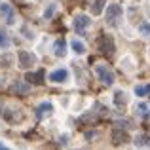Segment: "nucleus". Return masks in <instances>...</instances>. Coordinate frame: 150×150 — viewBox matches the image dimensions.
<instances>
[{"label": "nucleus", "instance_id": "9b49d317", "mask_svg": "<svg viewBox=\"0 0 150 150\" xmlns=\"http://www.w3.org/2000/svg\"><path fill=\"white\" fill-rule=\"evenodd\" d=\"M4 118H6L8 122H21L23 120V114L19 112V110L8 108V110H4Z\"/></svg>", "mask_w": 150, "mask_h": 150}, {"label": "nucleus", "instance_id": "9d476101", "mask_svg": "<svg viewBox=\"0 0 150 150\" xmlns=\"http://www.w3.org/2000/svg\"><path fill=\"white\" fill-rule=\"evenodd\" d=\"M25 80H27V84L40 86L42 82H44V70H38V72H27Z\"/></svg>", "mask_w": 150, "mask_h": 150}, {"label": "nucleus", "instance_id": "1a4fd4ad", "mask_svg": "<svg viewBox=\"0 0 150 150\" xmlns=\"http://www.w3.org/2000/svg\"><path fill=\"white\" fill-rule=\"evenodd\" d=\"M51 112H53V105H51V103H40L38 108H36V116L40 118V120L51 116Z\"/></svg>", "mask_w": 150, "mask_h": 150}, {"label": "nucleus", "instance_id": "f8f14e48", "mask_svg": "<svg viewBox=\"0 0 150 150\" xmlns=\"http://www.w3.org/2000/svg\"><path fill=\"white\" fill-rule=\"evenodd\" d=\"M53 53H55V57H65V55H67V44H65V40H63V38L55 42Z\"/></svg>", "mask_w": 150, "mask_h": 150}, {"label": "nucleus", "instance_id": "6ab92c4d", "mask_svg": "<svg viewBox=\"0 0 150 150\" xmlns=\"http://www.w3.org/2000/svg\"><path fill=\"white\" fill-rule=\"evenodd\" d=\"M4 48H10V38H8L6 30H0V50Z\"/></svg>", "mask_w": 150, "mask_h": 150}, {"label": "nucleus", "instance_id": "2eb2a0df", "mask_svg": "<svg viewBox=\"0 0 150 150\" xmlns=\"http://www.w3.org/2000/svg\"><path fill=\"white\" fill-rule=\"evenodd\" d=\"M70 46H72L74 53H78V55H82V53H84V51H86V46H84V42L76 40V38H74V40L70 42Z\"/></svg>", "mask_w": 150, "mask_h": 150}, {"label": "nucleus", "instance_id": "0eeeda50", "mask_svg": "<svg viewBox=\"0 0 150 150\" xmlns=\"http://www.w3.org/2000/svg\"><path fill=\"white\" fill-rule=\"evenodd\" d=\"M0 15H4V19H6V23H13L15 21V13H13V8L10 6V4L6 2H0Z\"/></svg>", "mask_w": 150, "mask_h": 150}, {"label": "nucleus", "instance_id": "dca6fc26", "mask_svg": "<svg viewBox=\"0 0 150 150\" xmlns=\"http://www.w3.org/2000/svg\"><path fill=\"white\" fill-rule=\"evenodd\" d=\"M114 103H116V106H124L125 103H127V95H125L124 91H118L116 95H114Z\"/></svg>", "mask_w": 150, "mask_h": 150}, {"label": "nucleus", "instance_id": "f03ea898", "mask_svg": "<svg viewBox=\"0 0 150 150\" xmlns=\"http://www.w3.org/2000/svg\"><path fill=\"white\" fill-rule=\"evenodd\" d=\"M95 74L105 86H112L114 84V72L106 65H97L95 67Z\"/></svg>", "mask_w": 150, "mask_h": 150}, {"label": "nucleus", "instance_id": "5701e85b", "mask_svg": "<svg viewBox=\"0 0 150 150\" xmlns=\"http://www.w3.org/2000/svg\"><path fill=\"white\" fill-rule=\"evenodd\" d=\"M116 125H120V127H129V122H116Z\"/></svg>", "mask_w": 150, "mask_h": 150}, {"label": "nucleus", "instance_id": "423d86ee", "mask_svg": "<svg viewBox=\"0 0 150 150\" xmlns=\"http://www.w3.org/2000/svg\"><path fill=\"white\" fill-rule=\"evenodd\" d=\"M110 139H112V143L116 144V146H120V144H125L129 141V135L125 131H122V127H118V129H114V131H112Z\"/></svg>", "mask_w": 150, "mask_h": 150}, {"label": "nucleus", "instance_id": "7ed1b4c3", "mask_svg": "<svg viewBox=\"0 0 150 150\" xmlns=\"http://www.w3.org/2000/svg\"><path fill=\"white\" fill-rule=\"evenodd\" d=\"M97 48L101 50V53H105V55H112V53H114V42H112V38L106 36V34L99 36V40H97Z\"/></svg>", "mask_w": 150, "mask_h": 150}, {"label": "nucleus", "instance_id": "39448f33", "mask_svg": "<svg viewBox=\"0 0 150 150\" xmlns=\"http://www.w3.org/2000/svg\"><path fill=\"white\" fill-rule=\"evenodd\" d=\"M89 25H91V19H89L88 15H76V17H74V30H76L78 34H84Z\"/></svg>", "mask_w": 150, "mask_h": 150}, {"label": "nucleus", "instance_id": "f3484780", "mask_svg": "<svg viewBox=\"0 0 150 150\" xmlns=\"http://www.w3.org/2000/svg\"><path fill=\"white\" fill-rule=\"evenodd\" d=\"M135 144L137 146H150V137L148 135H137Z\"/></svg>", "mask_w": 150, "mask_h": 150}, {"label": "nucleus", "instance_id": "a211bd4d", "mask_svg": "<svg viewBox=\"0 0 150 150\" xmlns=\"http://www.w3.org/2000/svg\"><path fill=\"white\" fill-rule=\"evenodd\" d=\"M11 91H13V93H21V95H25V93L29 91V86L19 84V82H17V84H13V86H11Z\"/></svg>", "mask_w": 150, "mask_h": 150}, {"label": "nucleus", "instance_id": "aec40b11", "mask_svg": "<svg viewBox=\"0 0 150 150\" xmlns=\"http://www.w3.org/2000/svg\"><path fill=\"white\" fill-rule=\"evenodd\" d=\"M103 6H105V0H95V4H93V8H91V13L99 15L103 11Z\"/></svg>", "mask_w": 150, "mask_h": 150}, {"label": "nucleus", "instance_id": "ddd939ff", "mask_svg": "<svg viewBox=\"0 0 150 150\" xmlns=\"http://www.w3.org/2000/svg\"><path fill=\"white\" fill-rule=\"evenodd\" d=\"M135 114L141 118H150V110H148V105L146 103H139V105L135 106Z\"/></svg>", "mask_w": 150, "mask_h": 150}, {"label": "nucleus", "instance_id": "4be33fe9", "mask_svg": "<svg viewBox=\"0 0 150 150\" xmlns=\"http://www.w3.org/2000/svg\"><path fill=\"white\" fill-rule=\"evenodd\" d=\"M55 10H57V6H55V4H50L48 10L44 11V17H46V19H51V15L55 13Z\"/></svg>", "mask_w": 150, "mask_h": 150}, {"label": "nucleus", "instance_id": "6e6552de", "mask_svg": "<svg viewBox=\"0 0 150 150\" xmlns=\"http://www.w3.org/2000/svg\"><path fill=\"white\" fill-rule=\"evenodd\" d=\"M67 78H69V70L67 69H57V70H53V72H50V80L53 82V84H61Z\"/></svg>", "mask_w": 150, "mask_h": 150}, {"label": "nucleus", "instance_id": "4468645a", "mask_svg": "<svg viewBox=\"0 0 150 150\" xmlns=\"http://www.w3.org/2000/svg\"><path fill=\"white\" fill-rule=\"evenodd\" d=\"M135 95L137 97H146V95H150V84H146V86H135Z\"/></svg>", "mask_w": 150, "mask_h": 150}, {"label": "nucleus", "instance_id": "412c9836", "mask_svg": "<svg viewBox=\"0 0 150 150\" xmlns=\"http://www.w3.org/2000/svg\"><path fill=\"white\" fill-rule=\"evenodd\" d=\"M139 33L143 34V36L150 38V23H141L139 25Z\"/></svg>", "mask_w": 150, "mask_h": 150}, {"label": "nucleus", "instance_id": "20e7f679", "mask_svg": "<svg viewBox=\"0 0 150 150\" xmlns=\"http://www.w3.org/2000/svg\"><path fill=\"white\" fill-rule=\"evenodd\" d=\"M17 57H19V67L21 69H30V67L36 63V55L34 53H30V51H19L17 53Z\"/></svg>", "mask_w": 150, "mask_h": 150}, {"label": "nucleus", "instance_id": "b1692460", "mask_svg": "<svg viewBox=\"0 0 150 150\" xmlns=\"http://www.w3.org/2000/svg\"><path fill=\"white\" fill-rule=\"evenodd\" d=\"M4 148H6V144H4V143H0V150H4Z\"/></svg>", "mask_w": 150, "mask_h": 150}, {"label": "nucleus", "instance_id": "f257e3e1", "mask_svg": "<svg viewBox=\"0 0 150 150\" xmlns=\"http://www.w3.org/2000/svg\"><path fill=\"white\" fill-rule=\"evenodd\" d=\"M105 19H106V25L116 27V25H118V21L122 19V6H120V4H110V6L106 8Z\"/></svg>", "mask_w": 150, "mask_h": 150}]
</instances>
